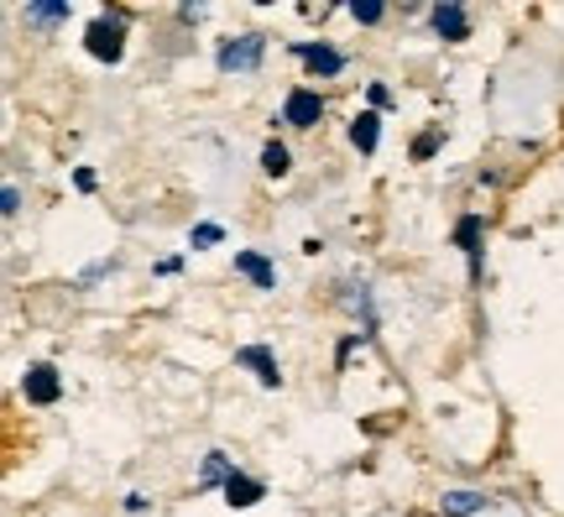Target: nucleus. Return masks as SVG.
<instances>
[{
    "mask_svg": "<svg viewBox=\"0 0 564 517\" xmlns=\"http://www.w3.org/2000/svg\"><path fill=\"white\" fill-rule=\"evenodd\" d=\"M262 53H267V37L262 32H241V37H230L220 47V74H251L257 63H262Z\"/></svg>",
    "mask_w": 564,
    "mask_h": 517,
    "instance_id": "nucleus-1",
    "label": "nucleus"
},
{
    "mask_svg": "<svg viewBox=\"0 0 564 517\" xmlns=\"http://www.w3.org/2000/svg\"><path fill=\"white\" fill-rule=\"evenodd\" d=\"M84 47H89V58L121 63V53H126V26H121L116 17L89 21V32H84Z\"/></svg>",
    "mask_w": 564,
    "mask_h": 517,
    "instance_id": "nucleus-2",
    "label": "nucleus"
},
{
    "mask_svg": "<svg viewBox=\"0 0 564 517\" xmlns=\"http://www.w3.org/2000/svg\"><path fill=\"white\" fill-rule=\"evenodd\" d=\"M282 120H288V126H299V131L319 126L324 120V95L319 89H293V95L282 100Z\"/></svg>",
    "mask_w": 564,
    "mask_h": 517,
    "instance_id": "nucleus-3",
    "label": "nucleus"
},
{
    "mask_svg": "<svg viewBox=\"0 0 564 517\" xmlns=\"http://www.w3.org/2000/svg\"><path fill=\"white\" fill-rule=\"evenodd\" d=\"M21 392H26V402L47 408V402H58L63 381H58V371H53V366H32V371H26V381H21Z\"/></svg>",
    "mask_w": 564,
    "mask_h": 517,
    "instance_id": "nucleus-4",
    "label": "nucleus"
},
{
    "mask_svg": "<svg viewBox=\"0 0 564 517\" xmlns=\"http://www.w3.org/2000/svg\"><path fill=\"white\" fill-rule=\"evenodd\" d=\"M429 21H434V32H440L444 42H465V37H470V17H465V6H434V11H429Z\"/></svg>",
    "mask_w": 564,
    "mask_h": 517,
    "instance_id": "nucleus-5",
    "label": "nucleus"
},
{
    "mask_svg": "<svg viewBox=\"0 0 564 517\" xmlns=\"http://www.w3.org/2000/svg\"><path fill=\"white\" fill-rule=\"evenodd\" d=\"M293 53H299V58L308 63L314 74H324V79H335V74H340V68H345V58H340V53H335V47H324V42H299Z\"/></svg>",
    "mask_w": 564,
    "mask_h": 517,
    "instance_id": "nucleus-6",
    "label": "nucleus"
},
{
    "mask_svg": "<svg viewBox=\"0 0 564 517\" xmlns=\"http://www.w3.org/2000/svg\"><path fill=\"white\" fill-rule=\"evenodd\" d=\"M236 360H241V366H251L262 387H278V381H282V371H278V356H272L267 345H246V351H236Z\"/></svg>",
    "mask_w": 564,
    "mask_h": 517,
    "instance_id": "nucleus-7",
    "label": "nucleus"
},
{
    "mask_svg": "<svg viewBox=\"0 0 564 517\" xmlns=\"http://www.w3.org/2000/svg\"><path fill=\"white\" fill-rule=\"evenodd\" d=\"M486 507H491V497H486V492H444L440 497V513L444 517H476V513H486Z\"/></svg>",
    "mask_w": 564,
    "mask_h": 517,
    "instance_id": "nucleus-8",
    "label": "nucleus"
},
{
    "mask_svg": "<svg viewBox=\"0 0 564 517\" xmlns=\"http://www.w3.org/2000/svg\"><path fill=\"white\" fill-rule=\"evenodd\" d=\"M262 497H267V486L257 476H241V471H236V476L225 481V502H230V507H257Z\"/></svg>",
    "mask_w": 564,
    "mask_h": 517,
    "instance_id": "nucleus-9",
    "label": "nucleus"
},
{
    "mask_svg": "<svg viewBox=\"0 0 564 517\" xmlns=\"http://www.w3.org/2000/svg\"><path fill=\"white\" fill-rule=\"evenodd\" d=\"M68 11H74L68 0H26L21 17L32 21V26H58V21H68Z\"/></svg>",
    "mask_w": 564,
    "mask_h": 517,
    "instance_id": "nucleus-10",
    "label": "nucleus"
},
{
    "mask_svg": "<svg viewBox=\"0 0 564 517\" xmlns=\"http://www.w3.org/2000/svg\"><path fill=\"white\" fill-rule=\"evenodd\" d=\"M350 141H356L361 152H377V141H382V116H377V110H361V116L350 120Z\"/></svg>",
    "mask_w": 564,
    "mask_h": 517,
    "instance_id": "nucleus-11",
    "label": "nucleus"
},
{
    "mask_svg": "<svg viewBox=\"0 0 564 517\" xmlns=\"http://www.w3.org/2000/svg\"><path fill=\"white\" fill-rule=\"evenodd\" d=\"M236 272H241V278H251L257 288H278V272H272V261L257 257V251H241V257H236Z\"/></svg>",
    "mask_w": 564,
    "mask_h": 517,
    "instance_id": "nucleus-12",
    "label": "nucleus"
},
{
    "mask_svg": "<svg viewBox=\"0 0 564 517\" xmlns=\"http://www.w3.org/2000/svg\"><path fill=\"white\" fill-rule=\"evenodd\" d=\"M288 168H293V158H288V147H282V141H267V147H262V173L282 179Z\"/></svg>",
    "mask_w": 564,
    "mask_h": 517,
    "instance_id": "nucleus-13",
    "label": "nucleus"
},
{
    "mask_svg": "<svg viewBox=\"0 0 564 517\" xmlns=\"http://www.w3.org/2000/svg\"><path fill=\"white\" fill-rule=\"evenodd\" d=\"M350 17L361 21V26H377V21L387 17V6L382 0H350Z\"/></svg>",
    "mask_w": 564,
    "mask_h": 517,
    "instance_id": "nucleus-14",
    "label": "nucleus"
},
{
    "mask_svg": "<svg viewBox=\"0 0 564 517\" xmlns=\"http://www.w3.org/2000/svg\"><path fill=\"white\" fill-rule=\"evenodd\" d=\"M455 240H460L465 251H470V261H476V251H481V246H476V240H481V219H476V215L460 219V230H455Z\"/></svg>",
    "mask_w": 564,
    "mask_h": 517,
    "instance_id": "nucleus-15",
    "label": "nucleus"
},
{
    "mask_svg": "<svg viewBox=\"0 0 564 517\" xmlns=\"http://www.w3.org/2000/svg\"><path fill=\"white\" fill-rule=\"evenodd\" d=\"M230 476H236V471L225 465V455H209V460H204V486H225Z\"/></svg>",
    "mask_w": 564,
    "mask_h": 517,
    "instance_id": "nucleus-16",
    "label": "nucleus"
},
{
    "mask_svg": "<svg viewBox=\"0 0 564 517\" xmlns=\"http://www.w3.org/2000/svg\"><path fill=\"white\" fill-rule=\"evenodd\" d=\"M220 240H225L220 225H194V230H188V246H199V251L204 246H220Z\"/></svg>",
    "mask_w": 564,
    "mask_h": 517,
    "instance_id": "nucleus-17",
    "label": "nucleus"
},
{
    "mask_svg": "<svg viewBox=\"0 0 564 517\" xmlns=\"http://www.w3.org/2000/svg\"><path fill=\"white\" fill-rule=\"evenodd\" d=\"M0 209H6V219L21 209V189H17V183H6V194H0Z\"/></svg>",
    "mask_w": 564,
    "mask_h": 517,
    "instance_id": "nucleus-18",
    "label": "nucleus"
},
{
    "mask_svg": "<svg viewBox=\"0 0 564 517\" xmlns=\"http://www.w3.org/2000/svg\"><path fill=\"white\" fill-rule=\"evenodd\" d=\"M434 147H440V137H434V131H429V137H419V141H413V158H434Z\"/></svg>",
    "mask_w": 564,
    "mask_h": 517,
    "instance_id": "nucleus-19",
    "label": "nucleus"
}]
</instances>
